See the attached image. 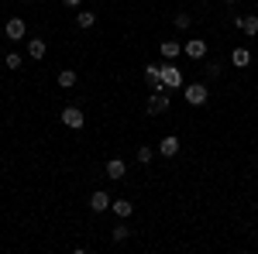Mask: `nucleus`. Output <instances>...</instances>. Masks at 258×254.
<instances>
[{"label": "nucleus", "instance_id": "nucleus-1", "mask_svg": "<svg viewBox=\"0 0 258 254\" xmlns=\"http://www.w3.org/2000/svg\"><path fill=\"white\" fill-rule=\"evenodd\" d=\"M169 110V90H152L148 93V114H165Z\"/></svg>", "mask_w": 258, "mask_h": 254}, {"label": "nucleus", "instance_id": "nucleus-2", "mask_svg": "<svg viewBox=\"0 0 258 254\" xmlns=\"http://www.w3.org/2000/svg\"><path fill=\"white\" fill-rule=\"evenodd\" d=\"M182 93H186V103H193V107H203V103H207V97H210L203 82H189Z\"/></svg>", "mask_w": 258, "mask_h": 254}, {"label": "nucleus", "instance_id": "nucleus-3", "mask_svg": "<svg viewBox=\"0 0 258 254\" xmlns=\"http://www.w3.org/2000/svg\"><path fill=\"white\" fill-rule=\"evenodd\" d=\"M62 124H66L69 131H80L83 124H86V117H83L80 107H66V110H62Z\"/></svg>", "mask_w": 258, "mask_h": 254}, {"label": "nucleus", "instance_id": "nucleus-4", "mask_svg": "<svg viewBox=\"0 0 258 254\" xmlns=\"http://www.w3.org/2000/svg\"><path fill=\"white\" fill-rule=\"evenodd\" d=\"M162 86L165 90H179L182 86V72H179L176 65H162Z\"/></svg>", "mask_w": 258, "mask_h": 254}, {"label": "nucleus", "instance_id": "nucleus-5", "mask_svg": "<svg viewBox=\"0 0 258 254\" xmlns=\"http://www.w3.org/2000/svg\"><path fill=\"white\" fill-rule=\"evenodd\" d=\"M24 31H28V24H24L21 18H11V21H7V28H4V35H7L11 41H21V38H24Z\"/></svg>", "mask_w": 258, "mask_h": 254}, {"label": "nucleus", "instance_id": "nucleus-6", "mask_svg": "<svg viewBox=\"0 0 258 254\" xmlns=\"http://www.w3.org/2000/svg\"><path fill=\"white\" fill-rule=\"evenodd\" d=\"M159 155H162V158H176V155H179V137H176V134L162 137V144H159Z\"/></svg>", "mask_w": 258, "mask_h": 254}, {"label": "nucleus", "instance_id": "nucleus-7", "mask_svg": "<svg viewBox=\"0 0 258 254\" xmlns=\"http://www.w3.org/2000/svg\"><path fill=\"white\" fill-rule=\"evenodd\" d=\"M182 52H186L189 59H203V55H207V41H203V38H189Z\"/></svg>", "mask_w": 258, "mask_h": 254}, {"label": "nucleus", "instance_id": "nucleus-8", "mask_svg": "<svg viewBox=\"0 0 258 254\" xmlns=\"http://www.w3.org/2000/svg\"><path fill=\"white\" fill-rule=\"evenodd\" d=\"M110 203H114V199L103 193V189H97V193L90 196V206H93V213H103V210H110Z\"/></svg>", "mask_w": 258, "mask_h": 254}, {"label": "nucleus", "instance_id": "nucleus-9", "mask_svg": "<svg viewBox=\"0 0 258 254\" xmlns=\"http://www.w3.org/2000/svg\"><path fill=\"white\" fill-rule=\"evenodd\" d=\"M28 55H31L35 62H41L45 55H48V45H45L41 38H31V41H28Z\"/></svg>", "mask_w": 258, "mask_h": 254}, {"label": "nucleus", "instance_id": "nucleus-10", "mask_svg": "<svg viewBox=\"0 0 258 254\" xmlns=\"http://www.w3.org/2000/svg\"><path fill=\"white\" fill-rule=\"evenodd\" d=\"M145 79H148L152 90H165L162 86V65H145Z\"/></svg>", "mask_w": 258, "mask_h": 254}, {"label": "nucleus", "instance_id": "nucleus-11", "mask_svg": "<svg viewBox=\"0 0 258 254\" xmlns=\"http://www.w3.org/2000/svg\"><path fill=\"white\" fill-rule=\"evenodd\" d=\"M127 176V165H124V161H120V158H110V161H107V179H124Z\"/></svg>", "mask_w": 258, "mask_h": 254}, {"label": "nucleus", "instance_id": "nucleus-12", "mask_svg": "<svg viewBox=\"0 0 258 254\" xmlns=\"http://www.w3.org/2000/svg\"><path fill=\"white\" fill-rule=\"evenodd\" d=\"M238 28L248 35V38H255L258 35V14H248V18H238Z\"/></svg>", "mask_w": 258, "mask_h": 254}, {"label": "nucleus", "instance_id": "nucleus-13", "mask_svg": "<svg viewBox=\"0 0 258 254\" xmlns=\"http://www.w3.org/2000/svg\"><path fill=\"white\" fill-rule=\"evenodd\" d=\"M110 210L117 213V220H124V216H131V213H135V206H131L127 199H114V203H110Z\"/></svg>", "mask_w": 258, "mask_h": 254}, {"label": "nucleus", "instance_id": "nucleus-14", "mask_svg": "<svg viewBox=\"0 0 258 254\" xmlns=\"http://www.w3.org/2000/svg\"><path fill=\"white\" fill-rule=\"evenodd\" d=\"M55 79H59V86H62V90H73V86L80 82V76H76L73 69H62V72H59V76H55Z\"/></svg>", "mask_w": 258, "mask_h": 254}, {"label": "nucleus", "instance_id": "nucleus-15", "mask_svg": "<svg viewBox=\"0 0 258 254\" xmlns=\"http://www.w3.org/2000/svg\"><path fill=\"white\" fill-rule=\"evenodd\" d=\"M231 62H234L238 69H244V65L251 62V52H248V48H234V52H231Z\"/></svg>", "mask_w": 258, "mask_h": 254}, {"label": "nucleus", "instance_id": "nucleus-16", "mask_svg": "<svg viewBox=\"0 0 258 254\" xmlns=\"http://www.w3.org/2000/svg\"><path fill=\"white\" fill-rule=\"evenodd\" d=\"M76 24H80V28H93V24H97V14H93V11H80V14H76Z\"/></svg>", "mask_w": 258, "mask_h": 254}, {"label": "nucleus", "instance_id": "nucleus-17", "mask_svg": "<svg viewBox=\"0 0 258 254\" xmlns=\"http://www.w3.org/2000/svg\"><path fill=\"white\" fill-rule=\"evenodd\" d=\"M179 52H182L179 41H162V59H176Z\"/></svg>", "mask_w": 258, "mask_h": 254}, {"label": "nucleus", "instance_id": "nucleus-18", "mask_svg": "<svg viewBox=\"0 0 258 254\" xmlns=\"http://www.w3.org/2000/svg\"><path fill=\"white\" fill-rule=\"evenodd\" d=\"M110 237H114V240H127V237H131V230H127V227H124V223H117V227H114V230H110Z\"/></svg>", "mask_w": 258, "mask_h": 254}, {"label": "nucleus", "instance_id": "nucleus-19", "mask_svg": "<svg viewBox=\"0 0 258 254\" xmlns=\"http://www.w3.org/2000/svg\"><path fill=\"white\" fill-rule=\"evenodd\" d=\"M189 24H193V18H189V14H182V11H179V14H176V28H179V31H186V28H189Z\"/></svg>", "mask_w": 258, "mask_h": 254}, {"label": "nucleus", "instance_id": "nucleus-20", "mask_svg": "<svg viewBox=\"0 0 258 254\" xmlns=\"http://www.w3.org/2000/svg\"><path fill=\"white\" fill-rule=\"evenodd\" d=\"M21 62H24V59H21L18 52H7V59H4V65H11V69H21Z\"/></svg>", "mask_w": 258, "mask_h": 254}, {"label": "nucleus", "instance_id": "nucleus-21", "mask_svg": "<svg viewBox=\"0 0 258 254\" xmlns=\"http://www.w3.org/2000/svg\"><path fill=\"white\" fill-rule=\"evenodd\" d=\"M152 158H155V151H152V148H138V161H141V165H148Z\"/></svg>", "mask_w": 258, "mask_h": 254}, {"label": "nucleus", "instance_id": "nucleus-22", "mask_svg": "<svg viewBox=\"0 0 258 254\" xmlns=\"http://www.w3.org/2000/svg\"><path fill=\"white\" fill-rule=\"evenodd\" d=\"M62 4H69V7H80L83 0H62Z\"/></svg>", "mask_w": 258, "mask_h": 254}, {"label": "nucleus", "instance_id": "nucleus-23", "mask_svg": "<svg viewBox=\"0 0 258 254\" xmlns=\"http://www.w3.org/2000/svg\"><path fill=\"white\" fill-rule=\"evenodd\" d=\"M227 4H234V0H227Z\"/></svg>", "mask_w": 258, "mask_h": 254}]
</instances>
